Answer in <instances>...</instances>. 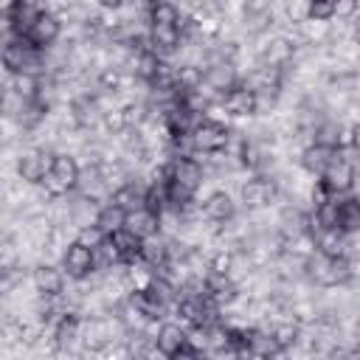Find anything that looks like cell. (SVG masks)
<instances>
[{"label":"cell","instance_id":"cell-1","mask_svg":"<svg viewBox=\"0 0 360 360\" xmlns=\"http://www.w3.org/2000/svg\"><path fill=\"white\" fill-rule=\"evenodd\" d=\"M53 155H56V152H51L48 146H31V149H22L20 158H17V163H14L17 177L25 180V183H31V186H37V183L42 180V174L51 172V166H53Z\"/></svg>","mask_w":360,"mask_h":360},{"label":"cell","instance_id":"cell-2","mask_svg":"<svg viewBox=\"0 0 360 360\" xmlns=\"http://www.w3.org/2000/svg\"><path fill=\"white\" fill-rule=\"evenodd\" d=\"M276 183L273 180H267V177H262V174H253L248 183H242L239 186V202L245 205V208H250V211H256V208H267L270 205V197L276 194Z\"/></svg>","mask_w":360,"mask_h":360},{"label":"cell","instance_id":"cell-3","mask_svg":"<svg viewBox=\"0 0 360 360\" xmlns=\"http://www.w3.org/2000/svg\"><path fill=\"white\" fill-rule=\"evenodd\" d=\"M191 138H194V149H200V152H217V149H225L228 146L231 129L228 127H219V124H211V121L202 118L191 129Z\"/></svg>","mask_w":360,"mask_h":360},{"label":"cell","instance_id":"cell-4","mask_svg":"<svg viewBox=\"0 0 360 360\" xmlns=\"http://www.w3.org/2000/svg\"><path fill=\"white\" fill-rule=\"evenodd\" d=\"M62 267L68 273V278H84L90 270H96L93 264V248L82 245L79 239L73 245H68L65 256H62Z\"/></svg>","mask_w":360,"mask_h":360},{"label":"cell","instance_id":"cell-5","mask_svg":"<svg viewBox=\"0 0 360 360\" xmlns=\"http://www.w3.org/2000/svg\"><path fill=\"white\" fill-rule=\"evenodd\" d=\"M321 183L329 188V194H349L352 186H354V166L338 155V158L332 160V166L323 172Z\"/></svg>","mask_w":360,"mask_h":360},{"label":"cell","instance_id":"cell-6","mask_svg":"<svg viewBox=\"0 0 360 360\" xmlns=\"http://www.w3.org/2000/svg\"><path fill=\"white\" fill-rule=\"evenodd\" d=\"M37 48H51L53 42H59L62 39V20L53 14V11H45L34 25H31V31L25 34Z\"/></svg>","mask_w":360,"mask_h":360},{"label":"cell","instance_id":"cell-7","mask_svg":"<svg viewBox=\"0 0 360 360\" xmlns=\"http://www.w3.org/2000/svg\"><path fill=\"white\" fill-rule=\"evenodd\" d=\"M65 267H56L53 262H42L31 267V281L42 295H59L65 290Z\"/></svg>","mask_w":360,"mask_h":360},{"label":"cell","instance_id":"cell-8","mask_svg":"<svg viewBox=\"0 0 360 360\" xmlns=\"http://www.w3.org/2000/svg\"><path fill=\"white\" fill-rule=\"evenodd\" d=\"M205 82H208L214 90H219V93L225 96L228 90H233V87L239 84V73H236L233 62L219 59V62H211V65L205 68Z\"/></svg>","mask_w":360,"mask_h":360},{"label":"cell","instance_id":"cell-9","mask_svg":"<svg viewBox=\"0 0 360 360\" xmlns=\"http://www.w3.org/2000/svg\"><path fill=\"white\" fill-rule=\"evenodd\" d=\"M338 158V149L332 146H321V143H309L304 152H301V166L315 174V177H323V172L332 166V160Z\"/></svg>","mask_w":360,"mask_h":360},{"label":"cell","instance_id":"cell-10","mask_svg":"<svg viewBox=\"0 0 360 360\" xmlns=\"http://www.w3.org/2000/svg\"><path fill=\"white\" fill-rule=\"evenodd\" d=\"M332 259L335 256H326L321 250H315L309 259H307V278L318 287H338L335 284V270H332Z\"/></svg>","mask_w":360,"mask_h":360},{"label":"cell","instance_id":"cell-11","mask_svg":"<svg viewBox=\"0 0 360 360\" xmlns=\"http://www.w3.org/2000/svg\"><path fill=\"white\" fill-rule=\"evenodd\" d=\"M124 228H129L135 236L146 239V236H152V233L160 231V217H158V211H152V208L143 205V208H135V211L127 214V225Z\"/></svg>","mask_w":360,"mask_h":360},{"label":"cell","instance_id":"cell-12","mask_svg":"<svg viewBox=\"0 0 360 360\" xmlns=\"http://www.w3.org/2000/svg\"><path fill=\"white\" fill-rule=\"evenodd\" d=\"M225 104L233 112V118L236 115H256V90H250L248 84L239 82L233 90L225 93Z\"/></svg>","mask_w":360,"mask_h":360},{"label":"cell","instance_id":"cell-13","mask_svg":"<svg viewBox=\"0 0 360 360\" xmlns=\"http://www.w3.org/2000/svg\"><path fill=\"white\" fill-rule=\"evenodd\" d=\"M160 349H163V354L166 357H177L180 354V349L186 346V329L177 323V321H169V323H163L160 326V335H158V340H155Z\"/></svg>","mask_w":360,"mask_h":360},{"label":"cell","instance_id":"cell-14","mask_svg":"<svg viewBox=\"0 0 360 360\" xmlns=\"http://www.w3.org/2000/svg\"><path fill=\"white\" fill-rule=\"evenodd\" d=\"M39 84H42V76L28 73V70H17V73H8L6 90H11V93H17L20 98H28V101H31V98H37Z\"/></svg>","mask_w":360,"mask_h":360},{"label":"cell","instance_id":"cell-15","mask_svg":"<svg viewBox=\"0 0 360 360\" xmlns=\"http://www.w3.org/2000/svg\"><path fill=\"white\" fill-rule=\"evenodd\" d=\"M96 225L110 236V233H115V231H121L124 225H127V211L118 205V202H101V208H98V217H96Z\"/></svg>","mask_w":360,"mask_h":360},{"label":"cell","instance_id":"cell-16","mask_svg":"<svg viewBox=\"0 0 360 360\" xmlns=\"http://www.w3.org/2000/svg\"><path fill=\"white\" fill-rule=\"evenodd\" d=\"M205 217L217 219V222H228L231 217H236V202L228 191H217L208 202H205Z\"/></svg>","mask_w":360,"mask_h":360},{"label":"cell","instance_id":"cell-17","mask_svg":"<svg viewBox=\"0 0 360 360\" xmlns=\"http://www.w3.org/2000/svg\"><path fill=\"white\" fill-rule=\"evenodd\" d=\"M70 188H76V183H79V174H82V166H79V160H76V155H70V152H56L53 155V166H51Z\"/></svg>","mask_w":360,"mask_h":360},{"label":"cell","instance_id":"cell-18","mask_svg":"<svg viewBox=\"0 0 360 360\" xmlns=\"http://www.w3.org/2000/svg\"><path fill=\"white\" fill-rule=\"evenodd\" d=\"M121 262H124V256H121L118 245L112 242V236H107L101 245L93 248V264H96V270H110V267H115Z\"/></svg>","mask_w":360,"mask_h":360},{"label":"cell","instance_id":"cell-19","mask_svg":"<svg viewBox=\"0 0 360 360\" xmlns=\"http://www.w3.org/2000/svg\"><path fill=\"white\" fill-rule=\"evenodd\" d=\"M340 129H343V124H338L335 118H321V121H318V127H315V143L338 149V138H340Z\"/></svg>","mask_w":360,"mask_h":360},{"label":"cell","instance_id":"cell-20","mask_svg":"<svg viewBox=\"0 0 360 360\" xmlns=\"http://www.w3.org/2000/svg\"><path fill=\"white\" fill-rule=\"evenodd\" d=\"M177 20H180V8H177V3H172V0H163V3H155V6L149 8V22H163V25H177Z\"/></svg>","mask_w":360,"mask_h":360},{"label":"cell","instance_id":"cell-21","mask_svg":"<svg viewBox=\"0 0 360 360\" xmlns=\"http://www.w3.org/2000/svg\"><path fill=\"white\" fill-rule=\"evenodd\" d=\"M202 118H205V121H211V124H219V127H228V129H231V124H233V112L228 110V104H225V98H222V101H211V104L205 107V112H202Z\"/></svg>","mask_w":360,"mask_h":360},{"label":"cell","instance_id":"cell-22","mask_svg":"<svg viewBox=\"0 0 360 360\" xmlns=\"http://www.w3.org/2000/svg\"><path fill=\"white\" fill-rule=\"evenodd\" d=\"M39 188H42L48 197H65L68 191H73V188H70V186H68V183H65V180H62V177H59L53 169L42 174V180H39Z\"/></svg>","mask_w":360,"mask_h":360},{"label":"cell","instance_id":"cell-23","mask_svg":"<svg viewBox=\"0 0 360 360\" xmlns=\"http://www.w3.org/2000/svg\"><path fill=\"white\" fill-rule=\"evenodd\" d=\"M233 256H236V250H231V248H214L208 253V264H211L214 273H231Z\"/></svg>","mask_w":360,"mask_h":360},{"label":"cell","instance_id":"cell-24","mask_svg":"<svg viewBox=\"0 0 360 360\" xmlns=\"http://www.w3.org/2000/svg\"><path fill=\"white\" fill-rule=\"evenodd\" d=\"M284 14L290 22H304L312 17V0H284Z\"/></svg>","mask_w":360,"mask_h":360},{"label":"cell","instance_id":"cell-25","mask_svg":"<svg viewBox=\"0 0 360 360\" xmlns=\"http://www.w3.org/2000/svg\"><path fill=\"white\" fill-rule=\"evenodd\" d=\"M101 127H104L110 135L124 132V129H127V115H124V107H115V110L101 112Z\"/></svg>","mask_w":360,"mask_h":360},{"label":"cell","instance_id":"cell-26","mask_svg":"<svg viewBox=\"0 0 360 360\" xmlns=\"http://www.w3.org/2000/svg\"><path fill=\"white\" fill-rule=\"evenodd\" d=\"M82 245H87V248H96V245H101L104 239H107V233L93 222V225H84V228H79V236H76Z\"/></svg>","mask_w":360,"mask_h":360},{"label":"cell","instance_id":"cell-27","mask_svg":"<svg viewBox=\"0 0 360 360\" xmlns=\"http://www.w3.org/2000/svg\"><path fill=\"white\" fill-rule=\"evenodd\" d=\"M360 11V0H335V17L332 20H352Z\"/></svg>","mask_w":360,"mask_h":360},{"label":"cell","instance_id":"cell-28","mask_svg":"<svg viewBox=\"0 0 360 360\" xmlns=\"http://www.w3.org/2000/svg\"><path fill=\"white\" fill-rule=\"evenodd\" d=\"M217 191H222L219 186H214V180H202L197 188H194V202H200V205H205Z\"/></svg>","mask_w":360,"mask_h":360},{"label":"cell","instance_id":"cell-29","mask_svg":"<svg viewBox=\"0 0 360 360\" xmlns=\"http://www.w3.org/2000/svg\"><path fill=\"white\" fill-rule=\"evenodd\" d=\"M312 17L332 20L335 17V0H312Z\"/></svg>","mask_w":360,"mask_h":360},{"label":"cell","instance_id":"cell-30","mask_svg":"<svg viewBox=\"0 0 360 360\" xmlns=\"http://www.w3.org/2000/svg\"><path fill=\"white\" fill-rule=\"evenodd\" d=\"M98 3V8H121L127 0H96Z\"/></svg>","mask_w":360,"mask_h":360},{"label":"cell","instance_id":"cell-31","mask_svg":"<svg viewBox=\"0 0 360 360\" xmlns=\"http://www.w3.org/2000/svg\"><path fill=\"white\" fill-rule=\"evenodd\" d=\"M352 132H354V149L360 152V121H357V124L352 127Z\"/></svg>","mask_w":360,"mask_h":360},{"label":"cell","instance_id":"cell-32","mask_svg":"<svg viewBox=\"0 0 360 360\" xmlns=\"http://www.w3.org/2000/svg\"><path fill=\"white\" fill-rule=\"evenodd\" d=\"M352 28H354V34H360V11L352 17Z\"/></svg>","mask_w":360,"mask_h":360},{"label":"cell","instance_id":"cell-33","mask_svg":"<svg viewBox=\"0 0 360 360\" xmlns=\"http://www.w3.org/2000/svg\"><path fill=\"white\" fill-rule=\"evenodd\" d=\"M354 42H357V48H360V34H354Z\"/></svg>","mask_w":360,"mask_h":360}]
</instances>
